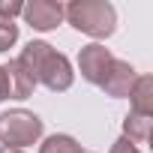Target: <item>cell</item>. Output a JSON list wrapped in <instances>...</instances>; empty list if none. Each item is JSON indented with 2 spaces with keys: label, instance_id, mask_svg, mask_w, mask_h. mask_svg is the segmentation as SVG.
I'll return each mask as SVG.
<instances>
[{
  "label": "cell",
  "instance_id": "cell-1",
  "mask_svg": "<svg viewBox=\"0 0 153 153\" xmlns=\"http://www.w3.org/2000/svg\"><path fill=\"white\" fill-rule=\"evenodd\" d=\"M15 60L33 75L36 84H42V87L51 90V93H63V90H69L72 81H75V72H72L69 57L60 54L54 45H48V42H42V39H30Z\"/></svg>",
  "mask_w": 153,
  "mask_h": 153
},
{
  "label": "cell",
  "instance_id": "cell-2",
  "mask_svg": "<svg viewBox=\"0 0 153 153\" xmlns=\"http://www.w3.org/2000/svg\"><path fill=\"white\" fill-rule=\"evenodd\" d=\"M63 21L90 39H108L117 30V9L108 0H72L63 6Z\"/></svg>",
  "mask_w": 153,
  "mask_h": 153
},
{
  "label": "cell",
  "instance_id": "cell-3",
  "mask_svg": "<svg viewBox=\"0 0 153 153\" xmlns=\"http://www.w3.org/2000/svg\"><path fill=\"white\" fill-rule=\"evenodd\" d=\"M45 132V123L39 114L27 111V108H12V111H3L0 114V144L3 147H30L42 138Z\"/></svg>",
  "mask_w": 153,
  "mask_h": 153
},
{
  "label": "cell",
  "instance_id": "cell-4",
  "mask_svg": "<svg viewBox=\"0 0 153 153\" xmlns=\"http://www.w3.org/2000/svg\"><path fill=\"white\" fill-rule=\"evenodd\" d=\"M111 63H114V54H111L102 42H90V45H84V48L78 51V72H81V78H84L87 84L102 87Z\"/></svg>",
  "mask_w": 153,
  "mask_h": 153
},
{
  "label": "cell",
  "instance_id": "cell-5",
  "mask_svg": "<svg viewBox=\"0 0 153 153\" xmlns=\"http://www.w3.org/2000/svg\"><path fill=\"white\" fill-rule=\"evenodd\" d=\"M21 15L33 30L48 33L63 24V3L60 0H30V3H24Z\"/></svg>",
  "mask_w": 153,
  "mask_h": 153
},
{
  "label": "cell",
  "instance_id": "cell-6",
  "mask_svg": "<svg viewBox=\"0 0 153 153\" xmlns=\"http://www.w3.org/2000/svg\"><path fill=\"white\" fill-rule=\"evenodd\" d=\"M135 81H138L135 66H132L129 60H117V57H114V63H111V69H108V75H105V81H102V90H105L111 99H129Z\"/></svg>",
  "mask_w": 153,
  "mask_h": 153
},
{
  "label": "cell",
  "instance_id": "cell-7",
  "mask_svg": "<svg viewBox=\"0 0 153 153\" xmlns=\"http://www.w3.org/2000/svg\"><path fill=\"white\" fill-rule=\"evenodd\" d=\"M3 72H6V81H9V99H27V96H33L36 81H33V75L18 60H9L3 66Z\"/></svg>",
  "mask_w": 153,
  "mask_h": 153
},
{
  "label": "cell",
  "instance_id": "cell-8",
  "mask_svg": "<svg viewBox=\"0 0 153 153\" xmlns=\"http://www.w3.org/2000/svg\"><path fill=\"white\" fill-rule=\"evenodd\" d=\"M129 111L135 114H144V117H153V78L150 75H138V81L129 93Z\"/></svg>",
  "mask_w": 153,
  "mask_h": 153
},
{
  "label": "cell",
  "instance_id": "cell-9",
  "mask_svg": "<svg viewBox=\"0 0 153 153\" xmlns=\"http://www.w3.org/2000/svg\"><path fill=\"white\" fill-rule=\"evenodd\" d=\"M150 129H153V117H144V114H135V111H129L123 117V138L129 144H147Z\"/></svg>",
  "mask_w": 153,
  "mask_h": 153
},
{
  "label": "cell",
  "instance_id": "cell-10",
  "mask_svg": "<svg viewBox=\"0 0 153 153\" xmlns=\"http://www.w3.org/2000/svg\"><path fill=\"white\" fill-rule=\"evenodd\" d=\"M39 153H87V150L75 141L72 135H66V132H54V135H48V138L39 144Z\"/></svg>",
  "mask_w": 153,
  "mask_h": 153
},
{
  "label": "cell",
  "instance_id": "cell-11",
  "mask_svg": "<svg viewBox=\"0 0 153 153\" xmlns=\"http://www.w3.org/2000/svg\"><path fill=\"white\" fill-rule=\"evenodd\" d=\"M15 42H18V24H15V21H6V18H0V54L9 51Z\"/></svg>",
  "mask_w": 153,
  "mask_h": 153
},
{
  "label": "cell",
  "instance_id": "cell-12",
  "mask_svg": "<svg viewBox=\"0 0 153 153\" xmlns=\"http://www.w3.org/2000/svg\"><path fill=\"white\" fill-rule=\"evenodd\" d=\"M21 9H24V3H18V0H0V18H6V21L21 15Z\"/></svg>",
  "mask_w": 153,
  "mask_h": 153
},
{
  "label": "cell",
  "instance_id": "cell-13",
  "mask_svg": "<svg viewBox=\"0 0 153 153\" xmlns=\"http://www.w3.org/2000/svg\"><path fill=\"white\" fill-rule=\"evenodd\" d=\"M108 153H141V150H138L135 144H129V141H126V138L120 135V138H117V141L111 144V150H108Z\"/></svg>",
  "mask_w": 153,
  "mask_h": 153
},
{
  "label": "cell",
  "instance_id": "cell-14",
  "mask_svg": "<svg viewBox=\"0 0 153 153\" xmlns=\"http://www.w3.org/2000/svg\"><path fill=\"white\" fill-rule=\"evenodd\" d=\"M3 99H9V81H6L3 66H0V102H3Z\"/></svg>",
  "mask_w": 153,
  "mask_h": 153
},
{
  "label": "cell",
  "instance_id": "cell-15",
  "mask_svg": "<svg viewBox=\"0 0 153 153\" xmlns=\"http://www.w3.org/2000/svg\"><path fill=\"white\" fill-rule=\"evenodd\" d=\"M0 153H24V150H18V147H0Z\"/></svg>",
  "mask_w": 153,
  "mask_h": 153
}]
</instances>
